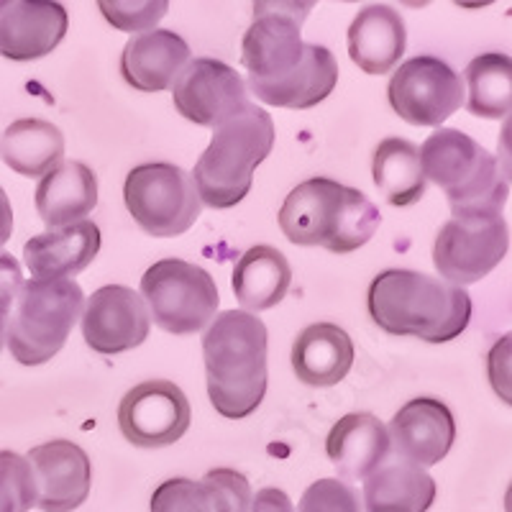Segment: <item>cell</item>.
<instances>
[{
    "label": "cell",
    "instance_id": "cell-12",
    "mask_svg": "<svg viewBox=\"0 0 512 512\" xmlns=\"http://www.w3.org/2000/svg\"><path fill=\"white\" fill-rule=\"evenodd\" d=\"M192 423L185 392L169 379H149L128 390L118 405V428L139 448H164L180 441Z\"/></svg>",
    "mask_w": 512,
    "mask_h": 512
},
{
    "label": "cell",
    "instance_id": "cell-2",
    "mask_svg": "<svg viewBox=\"0 0 512 512\" xmlns=\"http://www.w3.org/2000/svg\"><path fill=\"white\" fill-rule=\"evenodd\" d=\"M269 333L259 315L226 310L203 333L208 397L216 413L241 420L254 413L267 395Z\"/></svg>",
    "mask_w": 512,
    "mask_h": 512
},
{
    "label": "cell",
    "instance_id": "cell-24",
    "mask_svg": "<svg viewBox=\"0 0 512 512\" xmlns=\"http://www.w3.org/2000/svg\"><path fill=\"white\" fill-rule=\"evenodd\" d=\"M354 341L336 323H313L292 344V369L310 387H333L344 382L354 367Z\"/></svg>",
    "mask_w": 512,
    "mask_h": 512
},
{
    "label": "cell",
    "instance_id": "cell-15",
    "mask_svg": "<svg viewBox=\"0 0 512 512\" xmlns=\"http://www.w3.org/2000/svg\"><path fill=\"white\" fill-rule=\"evenodd\" d=\"M36 477V507L41 512H72L90 497L93 464L77 443L54 438L29 451Z\"/></svg>",
    "mask_w": 512,
    "mask_h": 512
},
{
    "label": "cell",
    "instance_id": "cell-34",
    "mask_svg": "<svg viewBox=\"0 0 512 512\" xmlns=\"http://www.w3.org/2000/svg\"><path fill=\"white\" fill-rule=\"evenodd\" d=\"M21 285H24L21 264H18L11 254H3V251H0V351L6 346L8 320H11L13 305H16Z\"/></svg>",
    "mask_w": 512,
    "mask_h": 512
},
{
    "label": "cell",
    "instance_id": "cell-9",
    "mask_svg": "<svg viewBox=\"0 0 512 512\" xmlns=\"http://www.w3.org/2000/svg\"><path fill=\"white\" fill-rule=\"evenodd\" d=\"M313 3H254V24L246 29L241 62L249 70V85H272L295 72L305 57L303 24Z\"/></svg>",
    "mask_w": 512,
    "mask_h": 512
},
{
    "label": "cell",
    "instance_id": "cell-22",
    "mask_svg": "<svg viewBox=\"0 0 512 512\" xmlns=\"http://www.w3.org/2000/svg\"><path fill=\"white\" fill-rule=\"evenodd\" d=\"M387 425L372 413H349L326 438V454L344 479H367L390 459Z\"/></svg>",
    "mask_w": 512,
    "mask_h": 512
},
{
    "label": "cell",
    "instance_id": "cell-21",
    "mask_svg": "<svg viewBox=\"0 0 512 512\" xmlns=\"http://www.w3.org/2000/svg\"><path fill=\"white\" fill-rule=\"evenodd\" d=\"M349 57L367 75H387L408 47V29L400 11L384 3L364 6L349 26Z\"/></svg>",
    "mask_w": 512,
    "mask_h": 512
},
{
    "label": "cell",
    "instance_id": "cell-27",
    "mask_svg": "<svg viewBox=\"0 0 512 512\" xmlns=\"http://www.w3.org/2000/svg\"><path fill=\"white\" fill-rule=\"evenodd\" d=\"M292 285V267L287 256L274 246H251L236 262L231 274L233 295L246 310L262 313L285 300Z\"/></svg>",
    "mask_w": 512,
    "mask_h": 512
},
{
    "label": "cell",
    "instance_id": "cell-4",
    "mask_svg": "<svg viewBox=\"0 0 512 512\" xmlns=\"http://www.w3.org/2000/svg\"><path fill=\"white\" fill-rule=\"evenodd\" d=\"M418 152L425 180L446 192L454 216H500L510 185L495 154L477 139L459 128H438Z\"/></svg>",
    "mask_w": 512,
    "mask_h": 512
},
{
    "label": "cell",
    "instance_id": "cell-20",
    "mask_svg": "<svg viewBox=\"0 0 512 512\" xmlns=\"http://www.w3.org/2000/svg\"><path fill=\"white\" fill-rule=\"evenodd\" d=\"M190 62V47L180 34L169 29H152L134 36L123 47L121 75L134 90L162 93L172 88L185 64Z\"/></svg>",
    "mask_w": 512,
    "mask_h": 512
},
{
    "label": "cell",
    "instance_id": "cell-3",
    "mask_svg": "<svg viewBox=\"0 0 512 512\" xmlns=\"http://www.w3.org/2000/svg\"><path fill=\"white\" fill-rule=\"evenodd\" d=\"M379 223L382 213L364 192L331 177L300 182L280 208V228L290 244L320 246L331 254L369 244Z\"/></svg>",
    "mask_w": 512,
    "mask_h": 512
},
{
    "label": "cell",
    "instance_id": "cell-19",
    "mask_svg": "<svg viewBox=\"0 0 512 512\" xmlns=\"http://www.w3.org/2000/svg\"><path fill=\"white\" fill-rule=\"evenodd\" d=\"M100 251V228L93 221L49 228L24 244L31 280H72L93 264Z\"/></svg>",
    "mask_w": 512,
    "mask_h": 512
},
{
    "label": "cell",
    "instance_id": "cell-35",
    "mask_svg": "<svg viewBox=\"0 0 512 512\" xmlns=\"http://www.w3.org/2000/svg\"><path fill=\"white\" fill-rule=\"evenodd\" d=\"M249 512H295V507H292V500L287 497L285 489L264 487L251 497Z\"/></svg>",
    "mask_w": 512,
    "mask_h": 512
},
{
    "label": "cell",
    "instance_id": "cell-5",
    "mask_svg": "<svg viewBox=\"0 0 512 512\" xmlns=\"http://www.w3.org/2000/svg\"><path fill=\"white\" fill-rule=\"evenodd\" d=\"M274 121L259 105L249 103L241 113L216 126L208 149L200 154L192 182L200 203L216 210L239 205L249 195L254 169L272 154Z\"/></svg>",
    "mask_w": 512,
    "mask_h": 512
},
{
    "label": "cell",
    "instance_id": "cell-28",
    "mask_svg": "<svg viewBox=\"0 0 512 512\" xmlns=\"http://www.w3.org/2000/svg\"><path fill=\"white\" fill-rule=\"evenodd\" d=\"M0 157L13 172L24 177H44L64 157V136L54 123L41 118H21L3 131Z\"/></svg>",
    "mask_w": 512,
    "mask_h": 512
},
{
    "label": "cell",
    "instance_id": "cell-7",
    "mask_svg": "<svg viewBox=\"0 0 512 512\" xmlns=\"http://www.w3.org/2000/svg\"><path fill=\"white\" fill-rule=\"evenodd\" d=\"M141 300L149 305V318L175 336L203 331L221 305L216 280L185 259H162L146 269L141 277Z\"/></svg>",
    "mask_w": 512,
    "mask_h": 512
},
{
    "label": "cell",
    "instance_id": "cell-13",
    "mask_svg": "<svg viewBox=\"0 0 512 512\" xmlns=\"http://www.w3.org/2000/svg\"><path fill=\"white\" fill-rule=\"evenodd\" d=\"M246 82L231 64L213 57L190 59L172 82V103L180 116L216 128L249 105Z\"/></svg>",
    "mask_w": 512,
    "mask_h": 512
},
{
    "label": "cell",
    "instance_id": "cell-14",
    "mask_svg": "<svg viewBox=\"0 0 512 512\" xmlns=\"http://www.w3.org/2000/svg\"><path fill=\"white\" fill-rule=\"evenodd\" d=\"M85 344L103 356H116L141 346L152 331V318L139 292L123 285H105L82 308Z\"/></svg>",
    "mask_w": 512,
    "mask_h": 512
},
{
    "label": "cell",
    "instance_id": "cell-31",
    "mask_svg": "<svg viewBox=\"0 0 512 512\" xmlns=\"http://www.w3.org/2000/svg\"><path fill=\"white\" fill-rule=\"evenodd\" d=\"M36 507V477L29 459L0 451V512H29Z\"/></svg>",
    "mask_w": 512,
    "mask_h": 512
},
{
    "label": "cell",
    "instance_id": "cell-1",
    "mask_svg": "<svg viewBox=\"0 0 512 512\" xmlns=\"http://www.w3.org/2000/svg\"><path fill=\"white\" fill-rule=\"evenodd\" d=\"M372 320L390 336H413L428 344H446L466 331L472 297L461 287L413 269L377 274L367 292Z\"/></svg>",
    "mask_w": 512,
    "mask_h": 512
},
{
    "label": "cell",
    "instance_id": "cell-8",
    "mask_svg": "<svg viewBox=\"0 0 512 512\" xmlns=\"http://www.w3.org/2000/svg\"><path fill=\"white\" fill-rule=\"evenodd\" d=\"M123 200L141 231L157 239H175L200 218V195L185 169L169 162L134 167L126 175Z\"/></svg>",
    "mask_w": 512,
    "mask_h": 512
},
{
    "label": "cell",
    "instance_id": "cell-17",
    "mask_svg": "<svg viewBox=\"0 0 512 512\" xmlns=\"http://www.w3.org/2000/svg\"><path fill=\"white\" fill-rule=\"evenodd\" d=\"M70 29L62 3H0V57L31 62L52 54Z\"/></svg>",
    "mask_w": 512,
    "mask_h": 512
},
{
    "label": "cell",
    "instance_id": "cell-25",
    "mask_svg": "<svg viewBox=\"0 0 512 512\" xmlns=\"http://www.w3.org/2000/svg\"><path fill=\"white\" fill-rule=\"evenodd\" d=\"M436 502V479L402 459H387L364 479V512H428Z\"/></svg>",
    "mask_w": 512,
    "mask_h": 512
},
{
    "label": "cell",
    "instance_id": "cell-18",
    "mask_svg": "<svg viewBox=\"0 0 512 512\" xmlns=\"http://www.w3.org/2000/svg\"><path fill=\"white\" fill-rule=\"evenodd\" d=\"M251 484L236 469H210L203 479L175 477L159 484L152 512H249Z\"/></svg>",
    "mask_w": 512,
    "mask_h": 512
},
{
    "label": "cell",
    "instance_id": "cell-23",
    "mask_svg": "<svg viewBox=\"0 0 512 512\" xmlns=\"http://www.w3.org/2000/svg\"><path fill=\"white\" fill-rule=\"evenodd\" d=\"M98 205V175L88 164L62 162L36 185V210L49 228L88 221Z\"/></svg>",
    "mask_w": 512,
    "mask_h": 512
},
{
    "label": "cell",
    "instance_id": "cell-10",
    "mask_svg": "<svg viewBox=\"0 0 512 512\" xmlns=\"http://www.w3.org/2000/svg\"><path fill=\"white\" fill-rule=\"evenodd\" d=\"M510 249V231L502 216H454L441 226L433 244V264L448 285L484 280Z\"/></svg>",
    "mask_w": 512,
    "mask_h": 512
},
{
    "label": "cell",
    "instance_id": "cell-6",
    "mask_svg": "<svg viewBox=\"0 0 512 512\" xmlns=\"http://www.w3.org/2000/svg\"><path fill=\"white\" fill-rule=\"evenodd\" d=\"M85 308V292L75 280H29L21 285L8 320L6 344L24 367L52 361L67 344Z\"/></svg>",
    "mask_w": 512,
    "mask_h": 512
},
{
    "label": "cell",
    "instance_id": "cell-29",
    "mask_svg": "<svg viewBox=\"0 0 512 512\" xmlns=\"http://www.w3.org/2000/svg\"><path fill=\"white\" fill-rule=\"evenodd\" d=\"M374 185L384 195V200L395 208L415 205L425 195V175L420 167L418 146L408 139L379 141L372 159Z\"/></svg>",
    "mask_w": 512,
    "mask_h": 512
},
{
    "label": "cell",
    "instance_id": "cell-33",
    "mask_svg": "<svg viewBox=\"0 0 512 512\" xmlns=\"http://www.w3.org/2000/svg\"><path fill=\"white\" fill-rule=\"evenodd\" d=\"M297 512H364L361 497L344 479H318L300 497Z\"/></svg>",
    "mask_w": 512,
    "mask_h": 512
},
{
    "label": "cell",
    "instance_id": "cell-32",
    "mask_svg": "<svg viewBox=\"0 0 512 512\" xmlns=\"http://www.w3.org/2000/svg\"><path fill=\"white\" fill-rule=\"evenodd\" d=\"M100 13L118 31H152L167 16V0H100Z\"/></svg>",
    "mask_w": 512,
    "mask_h": 512
},
{
    "label": "cell",
    "instance_id": "cell-11",
    "mask_svg": "<svg viewBox=\"0 0 512 512\" xmlns=\"http://www.w3.org/2000/svg\"><path fill=\"white\" fill-rule=\"evenodd\" d=\"M464 82L443 59L420 54L390 77L387 100L402 121L441 128L464 105Z\"/></svg>",
    "mask_w": 512,
    "mask_h": 512
},
{
    "label": "cell",
    "instance_id": "cell-36",
    "mask_svg": "<svg viewBox=\"0 0 512 512\" xmlns=\"http://www.w3.org/2000/svg\"><path fill=\"white\" fill-rule=\"evenodd\" d=\"M13 233V208H11V200H8L6 190L0 187V249L8 244Z\"/></svg>",
    "mask_w": 512,
    "mask_h": 512
},
{
    "label": "cell",
    "instance_id": "cell-30",
    "mask_svg": "<svg viewBox=\"0 0 512 512\" xmlns=\"http://www.w3.org/2000/svg\"><path fill=\"white\" fill-rule=\"evenodd\" d=\"M466 111L479 118H507L512 108V62L507 54L487 52L466 64Z\"/></svg>",
    "mask_w": 512,
    "mask_h": 512
},
{
    "label": "cell",
    "instance_id": "cell-16",
    "mask_svg": "<svg viewBox=\"0 0 512 512\" xmlns=\"http://www.w3.org/2000/svg\"><path fill=\"white\" fill-rule=\"evenodd\" d=\"M387 433L397 459L428 469L441 464L454 446L456 420L438 397H415L397 410Z\"/></svg>",
    "mask_w": 512,
    "mask_h": 512
},
{
    "label": "cell",
    "instance_id": "cell-26",
    "mask_svg": "<svg viewBox=\"0 0 512 512\" xmlns=\"http://www.w3.org/2000/svg\"><path fill=\"white\" fill-rule=\"evenodd\" d=\"M336 82L338 62L331 49L320 47V44H305V57L295 72L272 85H254L246 90H251L262 103L274 105V108L308 111L333 93Z\"/></svg>",
    "mask_w": 512,
    "mask_h": 512
}]
</instances>
